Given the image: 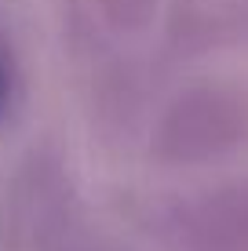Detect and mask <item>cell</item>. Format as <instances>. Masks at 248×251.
Listing matches in <instances>:
<instances>
[{"instance_id": "cell-4", "label": "cell", "mask_w": 248, "mask_h": 251, "mask_svg": "<svg viewBox=\"0 0 248 251\" xmlns=\"http://www.w3.org/2000/svg\"><path fill=\"white\" fill-rule=\"evenodd\" d=\"M161 0H95V15L113 37H142L157 19Z\"/></svg>"}, {"instance_id": "cell-1", "label": "cell", "mask_w": 248, "mask_h": 251, "mask_svg": "<svg viewBox=\"0 0 248 251\" xmlns=\"http://www.w3.org/2000/svg\"><path fill=\"white\" fill-rule=\"evenodd\" d=\"M150 157L172 171L230 160L248 146V91L230 80H190L168 95L146 127Z\"/></svg>"}, {"instance_id": "cell-2", "label": "cell", "mask_w": 248, "mask_h": 251, "mask_svg": "<svg viewBox=\"0 0 248 251\" xmlns=\"http://www.w3.org/2000/svg\"><path fill=\"white\" fill-rule=\"evenodd\" d=\"M88 233L70 164L33 146L0 197V251H70Z\"/></svg>"}, {"instance_id": "cell-6", "label": "cell", "mask_w": 248, "mask_h": 251, "mask_svg": "<svg viewBox=\"0 0 248 251\" xmlns=\"http://www.w3.org/2000/svg\"><path fill=\"white\" fill-rule=\"evenodd\" d=\"M70 251H142V248L132 244V240H124V237H110V233H91L88 229Z\"/></svg>"}, {"instance_id": "cell-3", "label": "cell", "mask_w": 248, "mask_h": 251, "mask_svg": "<svg viewBox=\"0 0 248 251\" xmlns=\"http://www.w3.org/2000/svg\"><path fill=\"white\" fill-rule=\"evenodd\" d=\"M168 251H248V178H226L179 193L161 211Z\"/></svg>"}, {"instance_id": "cell-7", "label": "cell", "mask_w": 248, "mask_h": 251, "mask_svg": "<svg viewBox=\"0 0 248 251\" xmlns=\"http://www.w3.org/2000/svg\"><path fill=\"white\" fill-rule=\"evenodd\" d=\"M223 4H230V7H234V4H241V7H248V0H223Z\"/></svg>"}, {"instance_id": "cell-5", "label": "cell", "mask_w": 248, "mask_h": 251, "mask_svg": "<svg viewBox=\"0 0 248 251\" xmlns=\"http://www.w3.org/2000/svg\"><path fill=\"white\" fill-rule=\"evenodd\" d=\"M22 102V69H19V58L11 55V48L0 40V124L15 117Z\"/></svg>"}]
</instances>
